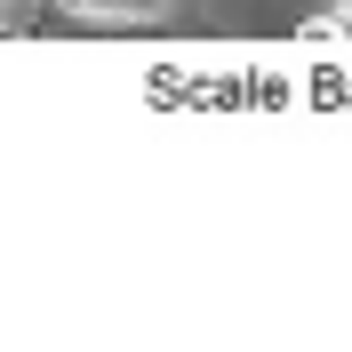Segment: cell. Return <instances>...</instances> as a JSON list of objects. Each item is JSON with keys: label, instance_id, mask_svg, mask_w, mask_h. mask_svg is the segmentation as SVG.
I'll use <instances>...</instances> for the list:
<instances>
[{"label": "cell", "instance_id": "1", "mask_svg": "<svg viewBox=\"0 0 352 352\" xmlns=\"http://www.w3.org/2000/svg\"><path fill=\"white\" fill-rule=\"evenodd\" d=\"M153 8H160V0H129V16H153Z\"/></svg>", "mask_w": 352, "mask_h": 352}, {"label": "cell", "instance_id": "2", "mask_svg": "<svg viewBox=\"0 0 352 352\" xmlns=\"http://www.w3.org/2000/svg\"><path fill=\"white\" fill-rule=\"evenodd\" d=\"M344 24H352V0H344Z\"/></svg>", "mask_w": 352, "mask_h": 352}]
</instances>
